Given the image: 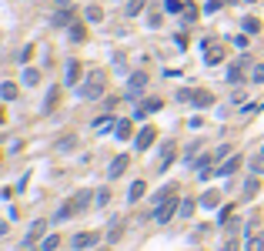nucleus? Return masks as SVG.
Here are the masks:
<instances>
[{
  "mask_svg": "<svg viewBox=\"0 0 264 251\" xmlns=\"http://www.w3.org/2000/svg\"><path fill=\"white\" fill-rule=\"evenodd\" d=\"M87 204H90V191H77L70 201H64V204H60V211L54 214V221L74 218V214H80V211H87Z\"/></svg>",
  "mask_w": 264,
  "mask_h": 251,
  "instance_id": "f257e3e1",
  "label": "nucleus"
},
{
  "mask_svg": "<svg viewBox=\"0 0 264 251\" xmlns=\"http://www.w3.org/2000/svg\"><path fill=\"white\" fill-rule=\"evenodd\" d=\"M104 90H107V77L100 74V70H94V74L80 84V98H84V100H100V98H104Z\"/></svg>",
  "mask_w": 264,
  "mask_h": 251,
  "instance_id": "f03ea898",
  "label": "nucleus"
},
{
  "mask_svg": "<svg viewBox=\"0 0 264 251\" xmlns=\"http://www.w3.org/2000/svg\"><path fill=\"white\" fill-rule=\"evenodd\" d=\"M181 208V201H177V191L171 198H164L161 204H157V211H154V221H161V224H167V221L174 218V211Z\"/></svg>",
  "mask_w": 264,
  "mask_h": 251,
  "instance_id": "7ed1b4c3",
  "label": "nucleus"
},
{
  "mask_svg": "<svg viewBox=\"0 0 264 251\" xmlns=\"http://www.w3.org/2000/svg\"><path fill=\"white\" fill-rule=\"evenodd\" d=\"M154 138H157V128H151V124H147V128H141V134L134 138V148H137V151H147V148L154 144Z\"/></svg>",
  "mask_w": 264,
  "mask_h": 251,
  "instance_id": "20e7f679",
  "label": "nucleus"
},
{
  "mask_svg": "<svg viewBox=\"0 0 264 251\" xmlns=\"http://www.w3.org/2000/svg\"><path fill=\"white\" fill-rule=\"evenodd\" d=\"M241 161H244L241 154H231V158H228V161L221 164V168H214V174H218V178H231L234 171H238V168H241Z\"/></svg>",
  "mask_w": 264,
  "mask_h": 251,
  "instance_id": "39448f33",
  "label": "nucleus"
},
{
  "mask_svg": "<svg viewBox=\"0 0 264 251\" xmlns=\"http://www.w3.org/2000/svg\"><path fill=\"white\" fill-rule=\"evenodd\" d=\"M127 164H131V158H127V154H117V158H114V164L107 168V178H110V181H117V178L127 171Z\"/></svg>",
  "mask_w": 264,
  "mask_h": 251,
  "instance_id": "423d86ee",
  "label": "nucleus"
},
{
  "mask_svg": "<svg viewBox=\"0 0 264 251\" xmlns=\"http://www.w3.org/2000/svg\"><path fill=\"white\" fill-rule=\"evenodd\" d=\"M97 238H100L97 231H80V234L70 241V244H74L77 251H84V248H94V244H97Z\"/></svg>",
  "mask_w": 264,
  "mask_h": 251,
  "instance_id": "0eeeda50",
  "label": "nucleus"
},
{
  "mask_svg": "<svg viewBox=\"0 0 264 251\" xmlns=\"http://www.w3.org/2000/svg\"><path fill=\"white\" fill-rule=\"evenodd\" d=\"M191 104H194V108H211V104H214V94H211V90H194V94H191Z\"/></svg>",
  "mask_w": 264,
  "mask_h": 251,
  "instance_id": "6e6552de",
  "label": "nucleus"
},
{
  "mask_svg": "<svg viewBox=\"0 0 264 251\" xmlns=\"http://www.w3.org/2000/svg\"><path fill=\"white\" fill-rule=\"evenodd\" d=\"M144 88H147V77L144 74H131V80H127V94L134 98V94H141Z\"/></svg>",
  "mask_w": 264,
  "mask_h": 251,
  "instance_id": "1a4fd4ad",
  "label": "nucleus"
},
{
  "mask_svg": "<svg viewBox=\"0 0 264 251\" xmlns=\"http://www.w3.org/2000/svg\"><path fill=\"white\" fill-rule=\"evenodd\" d=\"M44 231H47V221H33V224H30V231H27V244L40 241V238H44Z\"/></svg>",
  "mask_w": 264,
  "mask_h": 251,
  "instance_id": "9d476101",
  "label": "nucleus"
},
{
  "mask_svg": "<svg viewBox=\"0 0 264 251\" xmlns=\"http://www.w3.org/2000/svg\"><path fill=\"white\" fill-rule=\"evenodd\" d=\"M174 151H177V144H174V141H167V144H164V151H161V171L174 164Z\"/></svg>",
  "mask_w": 264,
  "mask_h": 251,
  "instance_id": "9b49d317",
  "label": "nucleus"
},
{
  "mask_svg": "<svg viewBox=\"0 0 264 251\" xmlns=\"http://www.w3.org/2000/svg\"><path fill=\"white\" fill-rule=\"evenodd\" d=\"M244 64H248V60H238V64H231L228 67V80H231V84H241V77H244Z\"/></svg>",
  "mask_w": 264,
  "mask_h": 251,
  "instance_id": "f8f14e48",
  "label": "nucleus"
},
{
  "mask_svg": "<svg viewBox=\"0 0 264 251\" xmlns=\"http://www.w3.org/2000/svg\"><path fill=\"white\" fill-rule=\"evenodd\" d=\"M261 191V178H248V184H244V191H241V198L244 201H251L254 194Z\"/></svg>",
  "mask_w": 264,
  "mask_h": 251,
  "instance_id": "ddd939ff",
  "label": "nucleus"
},
{
  "mask_svg": "<svg viewBox=\"0 0 264 251\" xmlns=\"http://www.w3.org/2000/svg\"><path fill=\"white\" fill-rule=\"evenodd\" d=\"M20 80H23V84H27V88H37V84H40V74H37V70H33V67H23Z\"/></svg>",
  "mask_w": 264,
  "mask_h": 251,
  "instance_id": "4468645a",
  "label": "nucleus"
},
{
  "mask_svg": "<svg viewBox=\"0 0 264 251\" xmlns=\"http://www.w3.org/2000/svg\"><path fill=\"white\" fill-rule=\"evenodd\" d=\"M70 20H74V14L67 10V7H60V10L54 14V27H67V24H70Z\"/></svg>",
  "mask_w": 264,
  "mask_h": 251,
  "instance_id": "2eb2a0df",
  "label": "nucleus"
},
{
  "mask_svg": "<svg viewBox=\"0 0 264 251\" xmlns=\"http://www.w3.org/2000/svg\"><path fill=\"white\" fill-rule=\"evenodd\" d=\"M80 80V64L77 60H67V84H77Z\"/></svg>",
  "mask_w": 264,
  "mask_h": 251,
  "instance_id": "dca6fc26",
  "label": "nucleus"
},
{
  "mask_svg": "<svg viewBox=\"0 0 264 251\" xmlns=\"http://www.w3.org/2000/svg\"><path fill=\"white\" fill-rule=\"evenodd\" d=\"M57 100H60V88H50V90H47V100H44V110H47V114L54 110Z\"/></svg>",
  "mask_w": 264,
  "mask_h": 251,
  "instance_id": "f3484780",
  "label": "nucleus"
},
{
  "mask_svg": "<svg viewBox=\"0 0 264 251\" xmlns=\"http://www.w3.org/2000/svg\"><path fill=\"white\" fill-rule=\"evenodd\" d=\"M0 98H3V100H13V98H17V84L3 80V84H0Z\"/></svg>",
  "mask_w": 264,
  "mask_h": 251,
  "instance_id": "a211bd4d",
  "label": "nucleus"
},
{
  "mask_svg": "<svg viewBox=\"0 0 264 251\" xmlns=\"http://www.w3.org/2000/svg\"><path fill=\"white\" fill-rule=\"evenodd\" d=\"M121 234H124V221L117 218V221H114V224L107 228V238H110V241H121Z\"/></svg>",
  "mask_w": 264,
  "mask_h": 251,
  "instance_id": "6ab92c4d",
  "label": "nucleus"
},
{
  "mask_svg": "<svg viewBox=\"0 0 264 251\" xmlns=\"http://www.w3.org/2000/svg\"><path fill=\"white\" fill-rule=\"evenodd\" d=\"M74 148H77V138H74V134H67V138L57 141V151H74Z\"/></svg>",
  "mask_w": 264,
  "mask_h": 251,
  "instance_id": "aec40b11",
  "label": "nucleus"
},
{
  "mask_svg": "<svg viewBox=\"0 0 264 251\" xmlns=\"http://www.w3.org/2000/svg\"><path fill=\"white\" fill-rule=\"evenodd\" d=\"M131 120H117V134H114V138H121V141H127V138H131Z\"/></svg>",
  "mask_w": 264,
  "mask_h": 251,
  "instance_id": "412c9836",
  "label": "nucleus"
},
{
  "mask_svg": "<svg viewBox=\"0 0 264 251\" xmlns=\"http://www.w3.org/2000/svg\"><path fill=\"white\" fill-rule=\"evenodd\" d=\"M244 251H264V234H254V238H248Z\"/></svg>",
  "mask_w": 264,
  "mask_h": 251,
  "instance_id": "4be33fe9",
  "label": "nucleus"
},
{
  "mask_svg": "<svg viewBox=\"0 0 264 251\" xmlns=\"http://www.w3.org/2000/svg\"><path fill=\"white\" fill-rule=\"evenodd\" d=\"M241 27H244L248 34H258V30H261V20H258V17H244Z\"/></svg>",
  "mask_w": 264,
  "mask_h": 251,
  "instance_id": "5701e85b",
  "label": "nucleus"
},
{
  "mask_svg": "<svg viewBox=\"0 0 264 251\" xmlns=\"http://www.w3.org/2000/svg\"><path fill=\"white\" fill-rule=\"evenodd\" d=\"M84 17H87L90 24H97V20H104V10H100V7H87V10H84Z\"/></svg>",
  "mask_w": 264,
  "mask_h": 251,
  "instance_id": "b1692460",
  "label": "nucleus"
},
{
  "mask_svg": "<svg viewBox=\"0 0 264 251\" xmlns=\"http://www.w3.org/2000/svg\"><path fill=\"white\" fill-rule=\"evenodd\" d=\"M194 208H198V201H194V198H187V201H181V214L191 218V214H194Z\"/></svg>",
  "mask_w": 264,
  "mask_h": 251,
  "instance_id": "393cba45",
  "label": "nucleus"
},
{
  "mask_svg": "<svg viewBox=\"0 0 264 251\" xmlns=\"http://www.w3.org/2000/svg\"><path fill=\"white\" fill-rule=\"evenodd\" d=\"M84 37H87V30H84V24H74V27H70V40H84Z\"/></svg>",
  "mask_w": 264,
  "mask_h": 251,
  "instance_id": "a878e982",
  "label": "nucleus"
},
{
  "mask_svg": "<svg viewBox=\"0 0 264 251\" xmlns=\"http://www.w3.org/2000/svg\"><path fill=\"white\" fill-rule=\"evenodd\" d=\"M144 4H147V0H131V4H127V17H137V14L144 10Z\"/></svg>",
  "mask_w": 264,
  "mask_h": 251,
  "instance_id": "bb28decb",
  "label": "nucleus"
},
{
  "mask_svg": "<svg viewBox=\"0 0 264 251\" xmlns=\"http://www.w3.org/2000/svg\"><path fill=\"white\" fill-rule=\"evenodd\" d=\"M218 201H221V194H218V191H208V194L201 198V204H204V208H214Z\"/></svg>",
  "mask_w": 264,
  "mask_h": 251,
  "instance_id": "cd10ccee",
  "label": "nucleus"
},
{
  "mask_svg": "<svg viewBox=\"0 0 264 251\" xmlns=\"http://www.w3.org/2000/svg\"><path fill=\"white\" fill-rule=\"evenodd\" d=\"M57 244H60V238H57V234H50V238H44V241H40V251H54Z\"/></svg>",
  "mask_w": 264,
  "mask_h": 251,
  "instance_id": "c85d7f7f",
  "label": "nucleus"
},
{
  "mask_svg": "<svg viewBox=\"0 0 264 251\" xmlns=\"http://www.w3.org/2000/svg\"><path fill=\"white\" fill-rule=\"evenodd\" d=\"M184 20H187V24L198 20V7H194V4H187V7H184Z\"/></svg>",
  "mask_w": 264,
  "mask_h": 251,
  "instance_id": "c756f323",
  "label": "nucleus"
},
{
  "mask_svg": "<svg viewBox=\"0 0 264 251\" xmlns=\"http://www.w3.org/2000/svg\"><path fill=\"white\" fill-rule=\"evenodd\" d=\"M107 201H110V188H100L97 191V208H104Z\"/></svg>",
  "mask_w": 264,
  "mask_h": 251,
  "instance_id": "7c9ffc66",
  "label": "nucleus"
},
{
  "mask_svg": "<svg viewBox=\"0 0 264 251\" xmlns=\"http://www.w3.org/2000/svg\"><path fill=\"white\" fill-rule=\"evenodd\" d=\"M251 80H254V84H264V64H258L251 70Z\"/></svg>",
  "mask_w": 264,
  "mask_h": 251,
  "instance_id": "2f4dec72",
  "label": "nucleus"
},
{
  "mask_svg": "<svg viewBox=\"0 0 264 251\" xmlns=\"http://www.w3.org/2000/svg\"><path fill=\"white\" fill-rule=\"evenodd\" d=\"M137 198H144V181L131 184V201H137Z\"/></svg>",
  "mask_w": 264,
  "mask_h": 251,
  "instance_id": "473e14b6",
  "label": "nucleus"
},
{
  "mask_svg": "<svg viewBox=\"0 0 264 251\" xmlns=\"http://www.w3.org/2000/svg\"><path fill=\"white\" fill-rule=\"evenodd\" d=\"M221 251H241V241H238V238H228Z\"/></svg>",
  "mask_w": 264,
  "mask_h": 251,
  "instance_id": "72a5a7b5",
  "label": "nucleus"
},
{
  "mask_svg": "<svg viewBox=\"0 0 264 251\" xmlns=\"http://www.w3.org/2000/svg\"><path fill=\"white\" fill-rule=\"evenodd\" d=\"M221 60H224V54H221V47H218V50H211V54H208V64H221Z\"/></svg>",
  "mask_w": 264,
  "mask_h": 251,
  "instance_id": "f704fd0d",
  "label": "nucleus"
},
{
  "mask_svg": "<svg viewBox=\"0 0 264 251\" xmlns=\"http://www.w3.org/2000/svg\"><path fill=\"white\" fill-rule=\"evenodd\" d=\"M228 154H231V144H224V148H218V151H214V161H221V158H228Z\"/></svg>",
  "mask_w": 264,
  "mask_h": 251,
  "instance_id": "c9c22d12",
  "label": "nucleus"
},
{
  "mask_svg": "<svg viewBox=\"0 0 264 251\" xmlns=\"http://www.w3.org/2000/svg\"><path fill=\"white\" fill-rule=\"evenodd\" d=\"M144 110H147V114H151V110H161V100H157V98H151L147 104H144Z\"/></svg>",
  "mask_w": 264,
  "mask_h": 251,
  "instance_id": "e433bc0d",
  "label": "nucleus"
},
{
  "mask_svg": "<svg viewBox=\"0 0 264 251\" xmlns=\"http://www.w3.org/2000/svg\"><path fill=\"white\" fill-rule=\"evenodd\" d=\"M251 171H254V174H261V171H264V158H254V161H251Z\"/></svg>",
  "mask_w": 264,
  "mask_h": 251,
  "instance_id": "4c0bfd02",
  "label": "nucleus"
},
{
  "mask_svg": "<svg viewBox=\"0 0 264 251\" xmlns=\"http://www.w3.org/2000/svg\"><path fill=\"white\" fill-rule=\"evenodd\" d=\"M164 7H167V10H171V14H177V10H181V0H167Z\"/></svg>",
  "mask_w": 264,
  "mask_h": 251,
  "instance_id": "58836bf2",
  "label": "nucleus"
},
{
  "mask_svg": "<svg viewBox=\"0 0 264 251\" xmlns=\"http://www.w3.org/2000/svg\"><path fill=\"white\" fill-rule=\"evenodd\" d=\"M70 4H74V0H57V7H70Z\"/></svg>",
  "mask_w": 264,
  "mask_h": 251,
  "instance_id": "ea45409f",
  "label": "nucleus"
},
{
  "mask_svg": "<svg viewBox=\"0 0 264 251\" xmlns=\"http://www.w3.org/2000/svg\"><path fill=\"white\" fill-rule=\"evenodd\" d=\"M0 234H7V224H3V221H0Z\"/></svg>",
  "mask_w": 264,
  "mask_h": 251,
  "instance_id": "a19ab883",
  "label": "nucleus"
},
{
  "mask_svg": "<svg viewBox=\"0 0 264 251\" xmlns=\"http://www.w3.org/2000/svg\"><path fill=\"white\" fill-rule=\"evenodd\" d=\"M97 251H107V248H97Z\"/></svg>",
  "mask_w": 264,
  "mask_h": 251,
  "instance_id": "79ce46f5",
  "label": "nucleus"
},
{
  "mask_svg": "<svg viewBox=\"0 0 264 251\" xmlns=\"http://www.w3.org/2000/svg\"><path fill=\"white\" fill-rule=\"evenodd\" d=\"M261 154H264V151H261Z\"/></svg>",
  "mask_w": 264,
  "mask_h": 251,
  "instance_id": "37998d69",
  "label": "nucleus"
}]
</instances>
